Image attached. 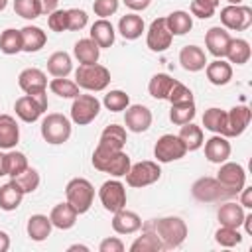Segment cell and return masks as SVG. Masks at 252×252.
Here are the masks:
<instances>
[{"mask_svg":"<svg viewBox=\"0 0 252 252\" xmlns=\"http://www.w3.org/2000/svg\"><path fill=\"white\" fill-rule=\"evenodd\" d=\"M152 228L163 244V250L179 248L187 238V224L179 217H161L152 220Z\"/></svg>","mask_w":252,"mask_h":252,"instance_id":"1","label":"cell"},{"mask_svg":"<svg viewBox=\"0 0 252 252\" xmlns=\"http://www.w3.org/2000/svg\"><path fill=\"white\" fill-rule=\"evenodd\" d=\"M75 83L79 85V89L98 93V91H104L108 87L110 71L104 65H98V63L79 65L77 71H75Z\"/></svg>","mask_w":252,"mask_h":252,"instance_id":"2","label":"cell"},{"mask_svg":"<svg viewBox=\"0 0 252 252\" xmlns=\"http://www.w3.org/2000/svg\"><path fill=\"white\" fill-rule=\"evenodd\" d=\"M65 197H67V203L79 213H87L94 201V187L89 179L85 177H75L67 183L65 187Z\"/></svg>","mask_w":252,"mask_h":252,"instance_id":"3","label":"cell"},{"mask_svg":"<svg viewBox=\"0 0 252 252\" xmlns=\"http://www.w3.org/2000/svg\"><path fill=\"white\" fill-rule=\"evenodd\" d=\"M41 138L47 144H63L71 138V120L65 114L51 112L41 120Z\"/></svg>","mask_w":252,"mask_h":252,"instance_id":"4","label":"cell"},{"mask_svg":"<svg viewBox=\"0 0 252 252\" xmlns=\"http://www.w3.org/2000/svg\"><path fill=\"white\" fill-rule=\"evenodd\" d=\"M16 116L24 122H35L45 110H47V93H35V94H24L14 102Z\"/></svg>","mask_w":252,"mask_h":252,"instance_id":"5","label":"cell"},{"mask_svg":"<svg viewBox=\"0 0 252 252\" xmlns=\"http://www.w3.org/2000/svg\"><path fill=\"white\" fill-rule=\"evenodd\" d=\"M100 112V100L94 94H79L71 104V120L79 126L91 124Z\"/></svg>","mask_w":252,"mask_h":252,"instance_id":"6","label":"cell"},{"mask_svg":"<svg viewBox=\"0 0 252 252\" xmlns=\"http://www.w3.org/2000/svg\"><path fill=\"white\" fill-rule=\"evenodd\" d=\"M159 177H161V169H159L158 161L146 159V161H138V163L130 165V169L126 173V183L130 187L142 189V187H148V185L156 183Z\"/></svg>","mask_w":252,"mask_h":252,"instance_id":"7","label":"cell"},{"mask_svg":"<svg viewBox=\"0 0 252 252\" xmlns=\"http://www.w3.org/2000/svg\"><path fill=\"white\" fill-rule=\"evenodd\" d=\"M217 179H219V183L224 187V191L230 197H236L240 193V189L246 185V171H244V167L240 163L222 161L220 169L217 173Z\"/></svg>","mask_w":252,"mask_h":252,"instance_id":"8","label":"cell"},{"mask_svg":"<svg viewBox=\"0 0 252 252\" xmlns=\"http://www.w3.org/2000/svg\"><path fill=\"white\" fill-rule=\"evenodd\" d=\"M191 195L201 203H220L230 199L217 177H199L191 187Z\"/></svg>","mask_w":252,"mask_h":252,"instance_id":"9","label":"cell"},{"mask_svg":"<svg viewBox=\"0 0 252 252\" xmlns=\"http://www.w3.org/2000/svg\"><path fill=\"white\" fill-rule=\"evenodd\" d=\"M220 24L224 30L244 32L252 26V8L244 4H228L220 10Z\"/></svg>","mask_w":252,"mask_h":252,"instance_id":"10","label":"cell"},{"mask_svg":"<svg viewBox=\"0 0 252 252\" xmlns=\"http://www.w3.org/2000/svg\"><path fill=\"white\" fill-rule=\"evenodd\" d=\"M98 199L108 213H116L126 207V187L118 179H108L98 189Z\"/></svg>","mask_w":252,"mask_h":252,"instance_id":"11","label":"cell"},{"mask_svg":"<svg viewBox=\"0 0 252 252\" xmlns=\"http://www.w3.org/2000/svg\"><path fill=\"white\" fill-rule=\"evenodd\" d=\"M185 154H187L185 144L179 140V136H173V134H163L154 146V156L159 163H169V161L181 159Z\"/></svg>","mask_w":252,"mask_h":252,"instance_id":"12","label":"cell"},{"mask_svg":"<svg viewBox=\"0 0 252 252\" xmlns=\"http://www.w3.org/2000/svg\"><path fill=\"white\" fill-rule=\"evenodd\" d=\"M171 39H173V35L165 24V18H158L150 24L148 33H146V45L152 51H156V53L165 51L171 45Z\"/></svg>","mask_w":252,"mask_h":252,"instance_id":"13","label":"cell"},{"mask_svg":"<svg viewBox=\"0 0 252 252\" xmlns=\"http://www.w3.org/2000/svg\"><path fill=\"white\" fill-rule=\"evenodd\" d=\"M124 124L130 132L142 134L152 126V110L144 104H128L124 112Z\"/></svg>","mask_w":252,"mask_h":252,"instance_id":"14","label":"cell"},{"mask_svg":"<svg viewBox=\"0 0 252 252\" xmlns=\"http://www.w3.org/2000/svg\"><path fill=\"white\" fill-rule=\"evenodd\" d=\"M252 120V110L244 104L240 106H234L226 112V126H224V138H234V136H240L248 124Z\"/></svg>","mask_w":252,"mask_h":252,"instance_id":"15","label":"cell"},{"mask_svg":"<svg viewBox=\"0 0 252 252\" xmlns=\"http://www.w3.org/2000/svg\"><path fill=\"white\" fill-rule=\"evenodd\" d=\"M230 33L220 28V26H213L207 30L205 33V45H207V51L211 55H215L217 59H222L226 55V49H228V43H230Z\"/></svg>","mask_w":252,"mask_h":252,"instance_id":"16","label":"cell"},{"mask_svg":"<svg viewBox=\"0 0 252 252\" xmlns=\"http://www.w3.org/2000/svg\"><path fill=\"white\" fill-rule=\"evenodd\" d=\"M18 85L26 94L47 91V75L37 67H28L18 75Z\"/></svg>","mask_w":252,"mask_h":252,"instance_id":"17","label":"cell"},{"mask_svg":"<svg viewBox=\"0 0 252 252\" xmlns=\"http://www.w3.org/2000/svg\"><path fill=\"white\" fill-rule=\"evenodd\" d=\"M112 215V230L118 234H134L142 228V219L138 217V213L128 211L126 207Z\"/></svg>","mask_w":252,"mask_h":252,"instance_id":"18","label":"cell"},{"mask_svg":"<svg viewBox=\"0 0 252 252\" xmlns=\"http://www.w3.org/2000/svg\"><path fill=\"white\" fill-rule=\"evenodd\" d=\"M203 144H205V158L211 163H222L230 158V142L224 136L215 134Z\"/></svg>","mask_w":252,"mask_h":252,"instance_id":"19","label":"cell"},{"mask_svg":"<svg viewBox=\"0 0 252 252\" xmlns=\"http://www.w3.org/2000/svg\"><path fill=\"white\" fill-rule=\"evenodd\" d=\"M163 244L158 238V234L152 228V220L150 222H142V236H138L132 244H130V252H161Z\"/></svg>","mask_w":252,"mask_h":252,"instance_id":"20","label":"cell"},{"mask_svg":"<svg viewBox=\"0 0 252 252\" xmlns=\"http://www.w3.org/2000/svg\"><path fill=\"white\" fill-rule=\"evenodd\" d=\"M20 142V126L14 116L0 114V150H14Z\"/></svg>","mask_w":252,"mask_h":252,"instance_id":"21","label":"cell"},{"mask_svg":"<svg viewBox=\"0 0 252 252\" xmlns=\"http://www.w3.org/2000/svg\"><path fill=\"white\" fill-rule=\"evenodd\" d=\"M179 63L185 71L189 73H197L201 69H205L207 65V55L199 45H185L179 51Z\"/></svg>","mask_w":252,"mask_h":252,"instance_id":"22","label":"cell"},{"mask_svg":"<svg viewBox=\"0 0 252 252\" xmlns=\"http://www.w3.org/2000/svg\"><path fill=\"white\" fill-rule=\"evenodd\" d=\"M77 217H79V213H77L67 201L55 205V207L51 209V213H49L51 224H53L55 228H59V230H69V228H73L75 222H77Z\"/></svg>","mask_w":252,"mask_h":252,"instance_id":"23","label":"cell"},{"mask_svg":"<svg viewBox=\"0 0 252 252\" xmlns=\"http://www.w3.org/2000/svg\"><path fill=\"white\" fill-rule=\"evenodd\" d=\"M244 207L240 203H232V201H226L219 207L217 211V219L222 226H232V228H238L242 226V220H244Z\"/></svg>","mask_w":252,"mask_h":252,"instance_id":"24","label":"cell"},{"mask_svg":"<svg viewBox=\"0 0 252 252\" xmlns=\"http://www.w3.org/2000/svg\"><path fill=\"white\" fill-rule=\"evenodd\" d=\"M205 71H207L209 83L215 85V87L228 85L230 79H232V67H230V63H226L224 59H215V61L207 63V65H205Z\"/></svg>","mask_w":252,"mask_h":252,"instance_id":"25","label":"cell"},{"mask_svg":"<svg viewBox=\"0 0 252 252\" xmlns=\"http://www.w3.org/2000/svg\"><path fill=\"white\" fill-rule=\"evenodd\" d=\"M100 49L102 47H110L114 43V37H116V32H114V26L106 20V18H98L93 26H91V35H89Z\"/></svg>","mask_w":252,"mask_h":252,"instance_id":"26","label":"cell"},{"mask_svg":"<svg viewBox=\"0 0 252 252\" xmlns=\"http://www.w3.org/2000/svg\"><path fill=\"white\" fill-rule=\"evenodd\" d=\"M20 35H22V51L26 53H35L39 51L45 41H47V35L41 28L37 26H26L20 30Z\"/></svg>","mask_w":252,"mask_h":252,"instance_id":"27","label":"cell"},{"mask_svg":"<svg viewBox=\"0 0 252 252\" xmlns=\"http://www.w3.org/2000/svg\"><path fill=\"white\" fill-rule=\"evenodd\" d=\"M73 55L77 57V61L81 65H91V63H98L100 57V47L91 39V37H83L75 43L73 47Z\"/></svg>","mask_w":252,"mask_h":252,"instance_id":"28","label":"cell"},{"mask_svg":"<svg viewBox=\"0 0 252 252\" xmlns=\"http://www.w3.org/2000/svg\"><path fill=\"white\" fill-rule=\"evenodd\" d=\"M51 228H53V224H51L49 217H45V215H32L28 219V224H26L28 236L33 242H43L51 234Z\"/></svg>","mask_w":252,"mask_h":252,"instance_id":"29","label":"cell"},{"mask_svg":"<svg viewBox=\"0 0 252 252\" xmlns=\"http://www.w3.org/2000/svg\"><path fill=\"white\" fill-rule=\"evenodd\" d=\"M24 199V191L12 179L0 187V209L2 211H16Z\"/></svg>","mask_w":252,"mask_h":252,"instance_id":"30","label":"cell"},{"mask_svg":"<svg viewBox=\"0 0 252 252\" xmlns=\"http://www.w3.org/2000/svg\"><path fill=\"white\" fill-rule=\"evenodd\" d=\"M165 24L171 32V35H185L193 28V16L183 10H175L169 16H165Z\"/></svg>","mask_w":252,"mask_h":252,"instance_id":"31","label":"cell"},{"mask_svg":"<svg viewBox=\"0 0 252 252\" xmlns=\"http://www.w3.org/2000/svg\"><path fill=\"white\" fill-rule=\"evenodd\" d=\"M118 32H120V35L124 37V39H138L140 35H142V32H144V20L138 16V14H126V16H122L120 18V22H118Z\"/></svg>","mask_w":252,"mask_h":252,"instance_id":"32","label":"cell"},{"mask_svg":"<svg viewBox=\"0 0 252 252\" xmlns=\"http://www.w3.org/2000/svg\"><path fill=\"white\" fill-rule=\"evenodd\" d=\"M47 71L51 77H67L73 71V61L71 55L65 51H55L47 59Z\"/></svg>","mask_w":252,"mask_h":252,"instance_id":"33","label":"cell"},{"mask_svg":"<svg viewBox=\"0 0 252 252\" xmlns=\"http://www.w3.org/2000/svg\"><path fill=\"white\" fill-rule=\"evenodd\" d=\"M100 146H106L110 150H124L126 146V130L118 124H110L102 130L100 134V140H98Z\"/></svg>","mask_w":252,"mask_h":252,"instance_id":"34","label":"cell"},{"mask_svg":"<svg viewBox=\"0 0 252 252\" xmlns=\"http://www.w3.org/2000/svg\"><path fill=\"white\" fill-rule=\"evenodd\" d=\"M250 53H252V51H250V43H248L246 39H242V37H234V39H230L224 57L228 59V63L244 65V63H248Z\"/></svg>","mask_w":252,"mask_h":252,"instance_id":"35","label":"cell"},{"mask_svg":"<svg viewBox=\"0 0 252 252\" xmlns=\"http://www.w3.org/2000/svg\"><path fill=\"white\" fill-rule=\"evenodd\" d=\"M179 140L185 144V148H187V152H195V150H199L201 146H203V130H201V126H197V124H193V122H187V124H183L181 126V130H179Z\"/></svg>","mask_w":252,"mask_h":252,"instance_id":"36","label":"cell"},{"mask_svg":"<svg viewBox=\"0 0 252 252\" xmlns=\"http://www.w3.org/2000/svg\"><path fill=\"white\" fill-rule=\"evenodd\" d=\"M173 85H175V79H171L167 73H156L148 83V91L154 98H167Z\"/></svg>","mask_w":252,"mask_h":252,"instance_id":"37","label":"cell"},{"mask_svg":"<svg viewBox=\"0 0 252 252\" xmlns=\"http://www.w3.org/2000/svg\"><path fill=\"white\" fill-rule=\"evenodd\" d=\"M203 126L213 132V134H224V126H226V112L213 106V108H207L205 114H203Z\"/></svg>","mask_w":252,"mask_h":252,"instance_id":"38","label":"cell"},{"mask_svg":"<svg viewBox=\"0 0 252 252\" xmlns=\"http://www.w3.org/2000/svg\"><path fill=\"white\" fill-rule=\"evenodd\" d=\"M130 165H132V163H130L128 154H126L124 150H120V152H116V154L106 161L102 173H110V175H114V177H124V175L128 173Z\"/></svg>","mask_w":252,"mask_h":252,"instance_id":"39","label":"cell"},{"mask_svg":"<svg viewBox=\"0 0 252 252\" xmlns=\"http://www.w3.org/2000/svg\"><path fill=\"white\" fill-rule=\"evenodd\" d=\"M0 51L4 55H16L22 51V35L20 30L8 28L0 33Z\"/></svg>","mask_w":252,"mask_h":252,"instance_id":"40","label":"cell"},{"mask_svg":"<svg viewBox=\"0 0 252 252\" xmlns=\"http://www.w3.org/2000/svg\"><path fill=\"white\" fill-rule=\"evenodd\" d=\"M49 89L53 94L61 96V98H75L81 94L79 91V85L75 81H69L67 77H55L51 83H49Z\"/></svg>","mask_w":252,"mask_h":252,"instance_id":"41","label":"cell"},{"mask_svg":"<svg viewBox=\"0 0 252 252\" xmlns=\"http://www.w3.org/2000/svg\"><path fill=\"white\" fill-rule=\"evenodd\" d=\"M195 118V102H181V104H171L169 110V120L177 126H183L187 122H193Z\"/></svg>","mask_w":252,"mask_h":252,"instance_id":"42","label":"cell"},{"mask_svg":"<svg viewBox=\"0 0 252 252\" xmlns=\"http://www.w3.org/2000/svg\"><path fill=\"white\" fill-rule=\"evenodd\" d=\"M14 181H16L18 187L24 191V195H26V193H33V191L39 187V173H37L33 167L28 165L20 175L14 177Z\"/></svg>","mask_w":252,"mask_h":252,"instance_id":"43","label":"cell"},{"mask_svg":"<svg viewBox=\"0 0 252 252\" xmlns=\"http://www.w3.org/2000/svg\"><path fill=\"white\" fill-rule=\"evenodd\" d=\"M102 104L110 110V112H120V110H126L128 104H130V96L124 93V91H110L104 94V100Z\"/></svg>","mask_w":252,"mask_h":252,"instance_id":"44","label":"cell"},{"mask_svg":"<svg viewBox=\"0 0 252 252\" xmlns=\"http://www.w3.org/2000/svg\"><path fill=\"white\" fill-rule=\"evenodd\" d=\"M215 240H217V244H220L224 248H232V246H236V244L242 242V234L238 232V228L222 226L220 224V228L215 232Z\"/></svg>","mask_w":252,"mask_h":252,"instance_id":"45","label":"cell"},{"mask_svg":"<svg viewBox=\"0 0 252 252\" xmlns=\"http://www.w3.org/2000/svg\"><path fill=\"white\" fill-rule=\"evenodd\" d=\"M6 165H8V175L14 179L16 175H20V173L28 167V158H26L22 152L10 150V152L6 154Z\"/></svg>","mask_w":252,"mask_h":252,"instance_id":"46","label":"cell"},{"mask_svg":"<svg viewBox=\"0 0 252 252\" xmlns=\"http://www.w3.org/2000/svg\"><path fill=\"white\" fill-rule=\"evenodd\" d=\"M219 8V0H193L191 2V16H197L201 20L213 18Z\"/></svg>","mask_w":252,"mask_h":252,"instance_id":"47","label":"cell"},{"mask_svg":"<svg viewBox=\"0 0 252 252\" xmlns=\"http://www.w3.org/2000/svg\"><path fill=\"white\" fill-rule=\"evenodd\" d=\"M14 12L24 20H35L41 16L37 0H14Z\"/></svg>","mask_w":252,"mask_h":252,"instance_id":"48","label":"cell"},{"mask_svg":"<svg viewBox=\"0 0 252 252\" xmlns=\"http://www.w3.org/2000/svg\"><path fill=\"white\" fill-rule=\"evenodd\" d=\"M167 100L171 104H181V102H193V93L191 89H187L183 83L175 81V85L171 87L169 94H167Z\"/></svg>","mask_w":252,"mask_h":252,"instance_id":"49","label":"cell"},{"mask_svg":"<svg viewBox=\"0 0 252 252\" xmlns=\"http://www.w3.org/2000/svg\"><path fill=\"white\" fill-rule=\"evenodd\" d=\"M67 22H69L67 30H71V32H79V30H83V28L87 26L89 16H87V12H85V10L71 8V10H67Z\"/></svg>","mask_w":252,"mask_h":252,"instance_id":"50","label":"cell"},{"mask_svg":"<svg viewBox=\"0 0 252 252\" xmlns=\"http://www.w3.org/2000/svg\"><path fill=\"white\" fill-rule=\"evenodd\" d=\"M47 26L51 32H65L69 22H67V10H55L47 18Z\"/></svg>","mask_w":252,"mask_h":252,"instance_id":"51","label":"cell"},{"mask_svg":"<svg viewBox=\"0 0 252 252\" xmlns=\"http://www.w3.org/2000/svg\"><path fill=\"white\" fill-rule=\"evenodd\" d=\"M93 10L98 18H108L112 14H116L118 10V0H94L93 2Z\"/></svg>","mask_w":252,"mask_h":252,"instance_id":"52","label":"cell"},{"mask_svg":"<svg viewBox=\"0 0 252 252\" xmlns=\"http://www.w3.org/2000/svg\"><path fill=\"white\" fill-rule=\"evenodd\" d=\"M100 252H124V242L116 236H108L98 244Z\"/></svg>","mask_w":252,"mask_h":252,"instance_id":"53","label":"cell"},{"mask_svg":"<svg viewBox=\"0 0 252 252\" xmlns=\"http://www.w3.org/2000/svg\"><path fill=\"white\" fill-rule=\"evenodd\" d=\"M37 6H39V14H51L57 10L59 6V0H37Z\"/></svg>","mask_w":252,"mask_h":252,"instance_id":"54","label":"cell"},{"mask_svg":"<svg viewBox=\"0 0 252 252\" xmlns=\"http://www.w3.org/2000/svg\"><path fill=\"white\" fill-rule=\"evenodd\" d=\"M240 205L244 209H252V187H242L240 189Z\"/></svg>","mask_w":252,"mask_h":252,"instance_id":"55","label":"cell"},{"mask_svg":"<svg viewBox=\"0 0 252 252\" xmlns=\"http://www.w3.org/2000/svg\"><path fill=\"white\" fill-rule=\"evenodd\" d=\"M150 2H152V0H124V4H126L132 12H142V10H146V8L150 6Z\"/></svg>","mask_w":252,"mask_h":252,"instance_id":"56","label":"cell"},{"mask_svg":"<svg viewBox=\"0 0 252 252\" xmlns=\"http://www.w3.org/2000/svg\"><path fill=\"white\" fill-rule=\"evenodd\" d=\"M8 248H10V236L4 230H0V252H6Z\"/></svg>","mask_w":252,"mask_h":252,"instance_id":"57","label":"cell"},{"mask_svg":"<svg viewBox=\"0 0 252 252\" xmlns=\"http://www.w3.org/2000/svg\"><path fill=\"white\" fill-rule=\"evenodd\" d=\"M8 175V165H6V154L0 152V177Z\"/></svg>","mask_w":252,"mask_h":252,"instance_id":"58","label":"cell"},{"mask_svg":"<svg viewBox=\"0 0 252 252\" xmlns=\"http://www.w3.org/2000/svg\"><path fill=\"white\" fill-rule=\"evenodd\" d=\"M69 250H81V252H89V246H85V244H71V246H69Z\"/></svg>","mask_w":252,"mask_h":252,"instance_id":"59","label":"cell"},{"mask_svg":"<svg viewBox=\"0 0 252 252\" xmlns=\"http://www.w3.org/2000/svg\"><path fill=\"white\" fill-rule=\"evenodd\" d=\"M6 4H8V0H0V12L6 8Z\"/></svg>","mask_w":252,"mask_h":252,"instance_id":"60","label":"cell"},{"mask_svg":"<svg viewBox=\"0 0 252 252\" xmlns=\"http://www.w3.org/2000/svg\"><path fill=\"white\" fill-rule=\"evenodd\" d=\"M228 4H242V0H226Z\"/></svg>","mask_w":252,"mask_h":252,"instance_id":"61","label":"cell"}]
</instances>
